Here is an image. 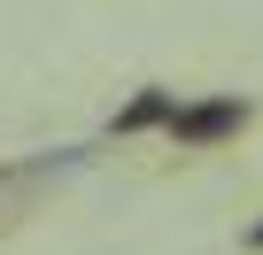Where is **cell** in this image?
Listing matches in <instances>:
<instances>
[{"label":"cell","mask_w":263,"mask_h":255,"mask_svg":"<svg viewBox=\"0 0 263 255\" xmlns=\"http://www.w3.org/2000/svg\"><path fill=\"white\" fill-rule=\"evenodd\" d=\"M248 247H263V224H255V232H248Z\"/></svg>","instance_id":"3957f363"},{"label":"cell","mask_w":263,"mask_h":255,"mask_svg":"<svg viewBox=\"0 0 263 255\" xmlns=\"http://www.w3.org/2000/svg\"><path fill=\"white\" fill-rule=\"evenodd\" d=\"M240 124H248V101H240V93H217V101L171 108V132H178V147H209V140L240 132Z\"/></svg>","instance_id":"6da1fadb"},{"label":"cell","mask_w":263,"mask_h":255,"mask_svg":"<svg viewBox=\"0 0 263 255\" xmlns=\"http://www.w3.org/2000/svg\"><path fill=\"white\" fill-rule=\"evenodd\" d=\"M171 108H178V93L147 85V93H132V101L116 108V132H147V124H171Z\"/></svg>","instance_id":"7a4b0ae2"}]
</instances>
